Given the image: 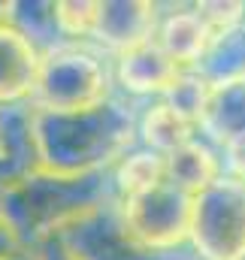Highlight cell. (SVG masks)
Segmentation results:
<instances>
[{
    "instance_id": "obj_9",
    "label": "cell",
    "mask_w": 245,
    "mask_h": 260,
    "mask_svg": "<svg viewBox=\"0 0 245 260\" xmlns=\"http://www.w3.org/2000/svg\"><path fill=\"white\" fill-rule=\"evenodd\" d=\"M200 124L191 121L188 115H182L173 103L167 100H155L142 115H139V145L148 148V151H158V154H173L176 148L188 145L191 139H197Z\"/></svg>"
},
{
    "instance_id": "obj_2",
    "label": "cell",
    "mask_w": 245,
    "mask_h": 260,
    "mask_svg": "<svg viewBox=\"0 0 245 260\" xmlns=\"http://www.w3.org/2000/svg\"><path fill=\"white\" fill-rule=\"evenodd\" d=\"M109 100L106 61L82 49L79 43L52 46L43 55V73L34 94V109L43 112H85Z\"/></svg>"
},
{
    "instance_id": "obj_4",
    "label": "cell",
    "mask_w": 245,
    "mask_h": 260,
    "mask_svg": "<svg viewBox=\"0 0 245 260\" xmlns=\"http://www.w3.org/2000/svg\"><path fill=\"white\" fill-rule=\"evenodd\" d=\"M127 233L151 254H164L191 239L194 224V194L176 188L173 182L158 185L155 191L118 203Z\"/></svg>"
},
{
    "instance_id": "obj_10",
    "label": "cell",
    "mask_w": 245,
    "mask_h": 260,
    "mask_svg": "<svg viewBox=\"0 0 245 260\" xmlns=\"http://www.w3.org/2000/svg\"><path fill=\"white\" fill-rule=\"evenodd\" d=\"M221 176H224V164L218 160L212 145L200 136L176 148L173 154H167V179L194 197L203 194L209 185H215Z\"/></svg>"
},
{
    "instance_id": "obj_1",
    "label": "cell",
    "mask_w": 245,
    "mask_h": 260,
    "mask_svg": "<svg viewBox=\"0 0 245 260\" xmlns=\"http://www.w3.org/2000/svg\"><path fill=\"white\" fill-rule=\"evenodd\" d=\"M37 160L43 173L55 176H94L103 167H115L130 151L133 118L124 103L106 100L85 112H43L30 106Z\"/></svg>"
},
{
    "instance_id": "obj_11",
    "label": "cell",
    "mask_w": 245,
    "mask_h": 260,
    "mask_svg": "<svg viewBox=\"0 0 245 260\" xmlns=\"http://www.w3.org/2000/svg\"><path fill=\"white\" fill-rule=\"evenodd\" d=\"M164 182H170L167 179V157L158 151H148L142 145L127 151L112 167V188L118 194V203L148 194Z\"/></svg>"
},
{
    "instance_id": "obj_5",
    "label": "cell",
    "mask_w": 245,
    "mask_h": 260,
    "mask_svg": "<svg viewBox=\"0 0 245 260\" xmlns=\"http://www.w3.org/2000/svg\"><path fill=\"white\" fill-rule=\"evenodd\" d=\"M43 73V52L15 21L0 18V109L34 100Z\"/></svg>"
},
{
    "instance_id": "obj_6",
    "label": "cell",
    "mask_w": 245,
    "mask_h": 260,
    "mask_svg": "<svg viewBox=\"0 0 245 260\" xmlns=\"http://www.w3.org/2000/svg\"><path fill=\"white\" fill-rule=\"evenodd\" d=\"M185 70L158 43L155 37L127 49L118 55L115 61V76H118V85H121L127 94H136V97H164L182 76Z\"/></svg>"
},
{
    "instance_id": "obj_8",
    "label": "cell",
    "mask_w": 245,
    "mask_h": 260,
    "mask_svg": "<svg viewBox=\"0 0 245 260\" xmlns=\"http://www.w3.org/2000/svg\"><path fill=\"white\" fill-rule=\"evenodd\" d=\"M158 21L161 15L155 3H100V18L91 40L121 55L127 49L151 40L158 30Z\"/></svg>"
},
{
    "instance_id": "obj_7",
    "label": "cell",
    "mask_w": 245,
    "mask_h": 260,
    "mask_svg": "<svg viewBox=\"0 0 245 260\" xmlns=\"http://www.w3.org/2000/svg\"><path fill=\"white\" fill-rule=\"evenodd\" d=\"M215 37H218L215 27L209 24V18L203 15L200 6L161 15L158 30H155V43L182 70H197Z\"/></svg>"
},
{
    "instance_id": "obj_3",
    "label": "cell",
    "mask_w": 245,
    "mask_h": 260,
    "mask_svg": "<svg viewBox=\"0 0 245 260\" xmlns=\"http://www.w3.org/2000/svg\"><path fill=\"white\" fill-rule=\"evenodd\" d=\"M191 242L203 260H245V179L224 173L194 197Z\"/></svg>"
}]
</instances>
